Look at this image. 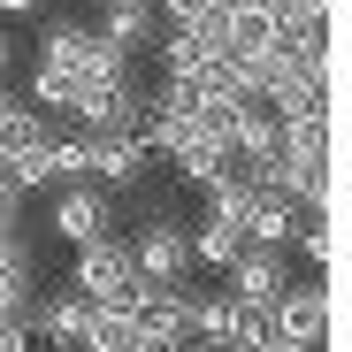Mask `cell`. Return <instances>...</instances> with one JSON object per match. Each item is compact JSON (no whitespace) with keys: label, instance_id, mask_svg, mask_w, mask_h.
<instances>
[{"label":"cell","instance_id":"cell-3","mask_svg":"<svg viewBox=\"0 0 352 352\" xmlns=\"http://www.w3.org/2000/svg\"><path fill=\"white\" fill-rule=\"evenodd\" d=\"M115 222H123V207H115V192H100V184H62L54 207H46V230H54V238H69V245L115 238Z\"/></svg>","mask_w":352,"mask_h":352},{"label":"cell","instance_id":"cell-12","mask_svg":"<svg viewBox=\"0 0 352 352\" xmlns=\"http://www.w3.org/2000/svg\"><path fill=\"white\" fill-rule=\"evenodd\" d=\"M245 253V230L238 222H192V268H207V276H230V261Z\"/></svg>","mask_w":352,"mask_h":352},{"label":"cell","instance_id":"cell-16","mask_svg":"<svg viewBox=\"0 0 352 352\" xmlns=\"http://www.w3.org/2000/svg\"><path fill=\"white\" fill-rule=\"evenodd\" d=\"M0 16H38V0H0Z\"/></svg>","mask_w":352,"mask_h":352},{"label":"cell","instance_id":"cell-7","mask_svg":"<svg viewBox=\"0 0 352 352\" xmlns=\"http://www.w3.org/2000/svg\"><path fill=\"white\" fill-rule=\"evenodd\" d=\"M146 176H153V146H146V131L92 138V184H100V192H138Z\"/></svg>","mask_w":352,"mask_h":352},{"label":"cell","instance_id":"cell-8","mask_svg":"<svg viewBox=\"0 0 352 352\" xmlns=\"http://www.w3.org/2000/svg\"><path fill=\"white\" fill-rule=\"evenodd\" d=\"M131 261L153 291H184L199 268H192V230H146V238H131Z\"/></svg>","mask_w":352,"mask_h":352},{"label":"cell","instance_id":"cell-18","mask_svg":"<svg viewBox=\"0 0 352 352\" xmlns=\"http://www.w3.org/2000/svg\"><path fill=\"white\" fill-rule=\"evenodd\" d=\"M261 352H307V344H261Z\"/></svg>","mask_w":352,"mask_h":352},{"label":"cell","instance_id":"cell-5","mask_svg":"<svg viewBox=\"0 0 352 352\" xmlns=\"http://www.w3.org/2000/svg\"><path fill=\"white\" fill-rule=\"evenodd\" d=\"M291 283H299L291 276V253H276V245H245L238 261H230V276H222V291L238 307H276Z\"/></svg>","mask_w":352,"mask_h":352},{"label":"cell","instance_id":"cell-15","mask_svg":"<svg viewBox=\"0 0 352 352\" xmlns=\"http://www.w3.org/2000/svg\"><path fill=\"white\" fill-rule=\"evenodd\" d=\"M16 107H23V92H16V85H0V131H8V115H16Z\"/></svg>","mask_w":352,"mask_h":352},{"label":"cell","instance_id":"cell-4","mask_svg":"<svg viewBox=\"0 0 352 352\" xmlns=\"http://www.w3.org/2000/svg\"><path fill=\"white\" fill-rule=\"evenodd\" d=\"M268 337L322 352V344H329V283H322V276H314V283H291L283 299L268 307Z\"/></svg>","mask_w":352,"mask_h":352},{"label":"cell","instance_id":"cell-10","mask_svg":"<svg viewBox=\"0 0 352 352\" xmlns=\"http://www.w3.org/2000/svg\"><path fill=\"white\" fill-rule=\"evenodd\" d=\"M299 222H307V207H299V199H283L276 184H261V192H253V207H245V245H276V253H291Z\"/></svg>","mask_w":352,"mask_h":352},{"label":"cell","instance_id":"cell-20","mask_svg":"<svg viewBox=\"0 0 352 352\" xmlns=\"http://www.w3.org/2000/svg\"><path fill=\"white\" fill-rule=\"evenodd\" d=\"M100 8H107V0H100Z\"/></svg>","mask_w":352,"mask_h":352},{"label":"cell","instance_id":"cell-1","mask_svg":"<svg viewBox=\"0 0 352 352\" xmlns=\"http://www.w3.org/2000/svg\"><path fill=\"white\" fill-rule=\"evenodd\" d=\"M69 291H85V299L100 314H131L146 299V276L131 261V238H100V245H77V268H69Z\"/></svg>","mask_w":352,"mask_h":352},{"label":"cell","instance_id":"cell-6","mask_svg":"<svg viewBox=\"0 0 352 352\" xmlns=\"http://www.w3.org/2000/svg\"><path fill=\"white\" fill-rule=\"evenodd\" d=\"M92 31H100V46H107V54L138 62V54H153V46H161V31H168V23H161L153 0H107Z\"/></svg>","mask_w":352,"mask_h":352},{"label":"cell","instance_id":"cell-14","mask_svg":"<svg viewBox=\"0 0 352 352\" xmlns=\"http://www.w3.org/2000/svg\"><path fill=\"white\" fill-rule=\"evenodd\" d=\"M46 337L31 329V314H0V352H38Z\"/></svg>","mask_w":352,"mask_h":352},{"label":"cell","instance_id":"cell-11","mask_svg":"<svg viewBox=\"0 0 352 352\" xmlns=\"http://www.w3.org/2000/svg\"><path fill=\"white\" fill-rule=\"evenodd\" d=\"M168 168H176V184H192V192H214V184H222V176L238 168V161H230V146H222V138H184V146L168 153Z\"/></svg>","mask_w":352,"mask_h":352},{"label":"cell","instance_id":"cell-9","mask_svg":"<svg viewBox=\"0 0 352 352\" xmlns=\"http://www.w3.org/2000/svg\"><path fill=\"white\" fill-rule=\"evenodd\" d=\"M31 329L46 337V344H92V329H100V307L85 299V291H54V299H31Z\"/></svg>","mask_w":352,"mask_h":352},{"label":"cell","instance_id":"cell-19","mask_svg":"<svg viewBox=\"0 0 352 352\" xmlns=\"http://www.w3.org/2000/svg\"><path fill=\"white\" fill-rule=\"evenodd\" d=\"M38 352H77V344H38Z\"/></svg>","mask_w":352,"mask_h":352},{"label":"cell","instance_id":"cell-17","mask_svg":"<svg viewBox=\"0 0 352 352\" xmlns=\"http://www.w3.org/2000/svg\"><path fill=\"white\" fill-rule=\"evenodd\" d=\"M8 62H16V46H8V31H0V85H8Z\"/></svg>","mask_w":352,"mask_h":352},{"label":"cell","instance_id":"cell-13","mask_svg":"<svg viewBox=\"0 0 352 352\" xmlns=\"http://www.w3.org/2000/svg\"><path fill=\"white\" fill-rule=\"evenodd\" d=\"M291 245H299V261H307L314 276H329V268H337V238H329V214H307Z\"/></svg>","mask_w":352,"mask_h":352},{"label":"cell","instance_id":"cell-2","mask_svg":"<svg viewBox=\"0 0 352 352\" xmlns=\"http://www.w3.org/2000/svg\"><path fill=\"white\" fill-rule=\"evenodd\" d=\"M38 62H46V69H62V77H77V85H100V77H123V69H138V62H123V54H107L92 23H46V38H38Z\"/></svg>","mask_w":352,"mask_h":352}]
</instances>
